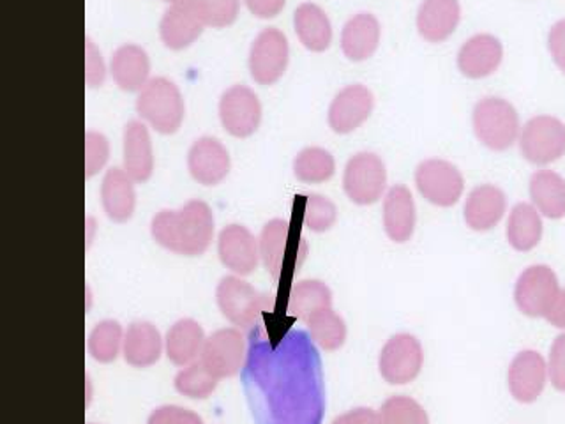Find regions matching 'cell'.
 <instances>
[{"label":"cell","mask_w":565,"mask_h":424,"mask_svg":"<svg viewBox=\"0 0 565 424\" xmlns=\"http://www.w3.org/2000/svg\"><path fill=\"white\" fill-rule=\"evenodd\" d=\"M243 382L256 424H322V359L306 332L291 329L270 341L264 327L253 331Z\"/></svg>","instance_id":"6da1fadb"},{"label":"cell","mask_w":565,"mask_h":424,"mask_svg":"<svg viewBox=\"0 0 565 424\" xmlns=\"http://www.w3.org/2000/svg\"><path fill=\"white\" fill-rule=\"evenodd\" d=\"M150 234L159 246L182 256L207 252L214 235V214L202 200H191L177 211H161L152 218Z\"/></svg>","instance_id":"7a4b0ae2"},{"label":"cell","mask_w":565,"mask_h":424,"mask_svg":"<svg viewBox=\"0 0 565 424\" xmlns=\"http://www.w3.org/2000/svg\"><path fill=\"white\" fill-rule=\"evenodd\" d=\"M473 132L482 146L494 152L511 149L520 138L516 108L499 96L482 97L472 114Z\"/></svg>","instance_id":"3957f363"},{"label":"cell","mask_w":565,"mask_h":424,"mask_svg":"<svg viewBox=\"0 0 565 424\" xmlns=\"http://www.w3.org/2000/svg\"><path fill=\"white\" fill-rule=\"evenodd\" d=\"M137 112L141 119L150 124V128L161 135H173L184 120L181 91L163 76L150 78L149 84L138 93Z\"/></svg>","instance_id":"277c9868"},{"label":"cell","mask_w":565,"mask_h":424,"mask_svg":"<svg viewBox=\"0 0 565 424\" xmlns=\"http://www.w3.org/2000/svg\"><path fill=\"white\" fill-rule=\"evenodd\" d=\"M216 299L221 314L243 331H253L260 324L262 315L273 309V296L262 294L237 276L221 279Z\"/></svg>","instance_id":"5b68a950"},{"label":"cell","mask_w":565,"mask_h":424,"mask_svg":"<svg viewBox=\"0 0 565 424\" xmlns=\"http://www.w3.org/2000/svg\"><path fill=\"white\" fill-rule=\"evenodd\" d=\"M520 150L537 167L555 163L565 155V124L553 115L532 117L521 128Z\"/></svg>","instance_id":"8992f818"},{"label":"cell","mask_w":565,"mask_h":424,"mask_svg":"<svg viewBox=\"0 0 565 424\" xmlns=\"http://www.w3.org/2000/svg\"><path fill=\"white\" fill-rule=\"evenodd\" d=\"M415 186L437 208H455L465 191V179L456 165L446 159H424L415 168Z\"/></svg>","instance_id":"52a82bcc"},{"label":"cell","mask_w":565,"mask_h":424,"mask_svg":"<svg viewBox=\"0 0 565 424\" xmlns=\"http://www.w3.org/2000/svg\"><path fill=\"white\" fill-rule=\"evenodd\" d=\"M387 186L385 163L375 152H359L344 167V193L358 205L379 202Z\"/></svg>","instance_id":"ba28073f"},{"label":"cell","mask_w":565,"mask_h":424,"mask_svg":"<svg viewBox=\"0 0 565 424\" xmlns=\"http://www.w3.org/2000/svg\"><path fill=\"white\" fill-rule=\"evenodd\" d=\"M561 292L558 278L552 267L543 264L530 265L518 278L514 300L521 314L526 317H546Z\"/></svg>","instance_id":"9c48e42d"},{"label":"cell","mask_w":565,"mask_h":424,"mask_svg":"<svg viewBox=\"0 0 565 424\" xmlns=\"http://www.w3.org/2000/svg\"><path fill=\"white\" fill-rule=\"evenodd\" d=\"M423 364V344L415 336L406 332L394 335L380 353V373L388 384H411L419 377Z\"/></svg>","instance_id":"30bf717a"},{"label":"cell","mask_w":565,"mask_h":424,"mask_svg":"<svg viewBox=\"0 0 565 424\" xmlns=\"http://www.w3.org/2000/svg\"><path fill=\"white\" fill-rule=\"evenodd\" d=\"M290 46L287 35L278 29H264L249 50V73L256 84L274 85L285 75Z\"/></svg>","instance_id":"8fae6325"},{"label":"cell","mask_w":565,"mask_h":424,"mask_svg":"<svg viewBox=\"0 0 565 424\" xmlns=\"http://www.w3.org/2000/svg\"><path fill=\"white\" fill-rule=\"evenodd\" d=\"M220 119L232 137H252L262 123L260 99L246 85H234L221 96Z\"/></svg>","instance_id":"7c38bea8"},{"label":"cell","mask_w":565,"mask_h":424,"mask_svg":"<svg viewBox=\"0 0 565 424\" xmlns=\"http://www.w3.org/2000/svg\"><path fill=\"white\" fill-rule=\"evenodd\" d=\"M205 18L200 9L199 0H181L164 11L159 23V35L164 46L170 50L190 49L205 31Z\"/></svg>","instance_id":"4fadbf2b"},{"label":"cell","mask_w":565,"mask_h":424,"mask_svg":"<svg viewBox=\"0 0 565 424\" xmlns=\"http://www.w3.org/2000/svg\"><path fill=\"white\" fill-rule=\"evenodd\" d=\"M246 341L237 329H221L203 343L200 361L217 379L237 375L246 359Z\"/></svg>","instance_id":"5bb4252c"},{"label":"cell","mask_w":565,"mask_h":424,"mask_svg":"<svg viewBox=\"0 0 565 424\" xmlns=\"http://www.w3.org/2000/svg\"><path fill=\"white\" fill-rule=\"evenodd\" d=\"M375 96L361 84L347 85L335 94L329 106V126L338 135H349L370 119Z\"/></svg>","instance_id":"9a60e30c"},{"label":"cell","mask_w":565,"mask_h":424,"mask_svg":"<svg viewBox=\"0 0 565 424\" xmlns=\"http://www.w3.org/2000/svg\"><path fill=\"white\" fill-rule=\"evenodd\" d=\"M547 379V362L537 350H521L512 359L508 382L516 402L534 403L543 394Z\"/></svg>","instance_id":"2e32d148"},{"label":"cell","mask_w":565,"mask_h":424,"mask_svg":"<svg viewBox=\"0 0 565 424\" xmlns=\"http://www.w3.org/2000/svg\"><path fill=\"white\" fill-rule=\"evenodd\" d=\"M217 253L226 269L238 276L252 274L260 262V244L243 225H230L221 230Z\"/></svg>","instance_id":"e0dca14e"},{"label":"cell","mask_w":565,"mask_h":424,"mask_svg":"<svg viewBox=\"0 0 565 424\" xmlns=\"http://www.w3.org/2000/svg\"><path fill=\"white\" fill-rule=\"evenodd\" d=\"M230 155L217 138L202 137L191 146L188 168L194 181L203 186H217L230 173Z\"/></svg>","instance_id":"ac0fdd59"},{"label":"cell","mask_w":565,"mask_h":424,"mask_svg":"<svg viewBox=\"0 0 565 424\" xmlns=\"http://www.w3.org/2000/svg\"><path fill=\"white\" fill-rule=\"evenodd\" d=\"M502 61L503 46L499 38L491 34H477L465 41L456 62L461 75L470 80H482L493 75Z\"/></svg>","instance_id":"d6986e66"},{"label":"cell","mask_w":565,"mask_h":424,"mask_svg":"<svg viewBox=\"0 0 565 424\" xmlns=\"http://www.w3.org/2000/svg\"><path fill=\"white\" fill-rule=\"evenodd\" d=\"M508 197L493 184H481L468 193L465 202V223L476 232H488L502 221Z\"/></svg>","instance_id":"ffe728a7"},{"label":"cell","mask_w":565,"mask_h":424,"mask_svg":"<svg viewBox=\"0 0 565 424\" xmlns=\"http://www.w3.org/2000/svg\"><path fill=\"white\" fill-rule=\"evenodd\" d=\"M461 22L459 0H423L417 13V31L428 43H444Z\"/></svg>","instance_id":"44dd1931"},{"label":"cell","mask_w":565,"mask_h":424,"mask_svg":"<svg viewBox=\"0 0 565 424\" xmlns=\"http://www.w3.org/2000/svg\"><path fill=\"white\" fill-rule=\"evenodd\" d=\"M417 223L414 197L406 186H393L384 199V230L393 243L411 241Z\"/></svg>","instance_id":"7402d4cb"},{"label":"cell","mask_w":565,"mask_h":424,"mask_svg":"<svg viewBox=\"0 0 565 424\" xmlns=\"http://www.w3.org/2000/svg\"><path fill=\"white\" fill-rule=\"evenodd\" d=\"M124 170L135 182H147L154 172V152L146 124L131 120L124 129Z\"/></svg>","instance_id":"603a6c76"},{"label":"cell","mask_w":565,"mask_h":424,"mask_svg":"<svg viewBox=\"0 0 565 424\" xmlns=\"http://www.w3.org/2000/svg\"><path fill=\"white\" fill-rule=\"evenodd\" d=\"M380 22L375 14L359 13L344 23L341 31V50L353 62L367 61L375 55L380 44Z\"/></svg>","instance_id":"cb8c5ba5"},{"label":"cell","mask_w":565,"mask_h":424,"mask_svg":"<svg viewBox=\"0 0 565 424\" xmlns=\"http://www.w3.org/2000/svg\"><path fill=\"white\" fill-rule=\"evenodd\" d=\"M110 70L115 84L126 93H140L150 82L149 55L137 44H124L115 50Z\"/></svg>","instance_id":"d4e9b609"},{"label":"cell","mask_w":565,"mask_h":424,"mask_svg":"<svg viewBox=\"0 0 565 424\" xmlns=\"http://www.w3.org/2000/svg\"><path fill=\"white\" fill-rule=\"evenodd\" d=\"M131 177L124 168H110L103 179L102 199L106 216L115 223L131 220L137 208V193Z\"/></svg>","instance_id":"484cf974"},{"label":"cell","mask_w":565,"mask_h":424,"mask_svg":"<svg viewBox=\"0 0 565 424\" xmlns=\"http://www.w3.org/2000/svg\"><path fill=\"white\" fill-rule=\"evenodd\" d=\"M530 199L541 216L547 220L565 218V179L553 170H537L530 177Z\"/></svg>","instance_id":"4316f807"},{"label":"cell","mask_w":565,"mask_h":424,"mask_svg":"<svg viewBox=\"0 0 565 424\" xmlns=\"http://www.w3.org/2000/svg\"><path fill=\"white\" fill-rule=\"evenodd\" d=\"M124 359L135 368L152 367L161 358L163 341L152 324L135 322L124 336Z\"/></svg>","instance_id":"83f0119b"},{"label":"cell","mask_w":565,"mask_h":424,"mask_svg":"<svg viewBox=\"0 0 565 424\" xmlns=\"http://www.w3.org/2000/svg\"><path fill=\"white\" fill-rule=\"evenodd\" d=\"M294 26L300 43L311 52H326L332 43L331 20L317 4H300L294 13Z\"/></svg>","instance_id":"f1b7e54d"},{"label":"cell","mask_w":565,"mask_h":424,"mask_svg":"<svg viewBox=\"0 0 565 424\" xmlns=\"http://www.w3.org/2000/svg\"><path fill=\"white\" fill-rule=\"evenodd\" d=\"M205 335L202 326L191 318H182L167 335V356L177 367H188L202 356Z\"/></svg>","instance_id":"f546056e"},{"label":"cell","mask_w":565,"mask_h":424,"mask_svg":"<svg viewBox=\"0 0 565 424\" xmlns=\"http://www.w3.org/2000/svg\"><path fill=\"white\" fill-rule=\"evenodd\" d=\"M543 239L541 212L532 203L521 202L512 208L508 221V241L512 250L526 253L539 246Z\"/></svg>","instance_id":"4dcf8cb0"},{"label":"cell","mask_w":565,"mask_h":424,"mask_svg":"<svg viewBox=\"0 0 565 424\" xmlns=\"http://www.w3.org/2000/svg\"><path fill=\"white\" fill-rule=\"evenodd\" d=\"M332 308V292L326 283L306 279L291 287L288 297V314L297 320L308 322L309 318Z\"/></svg>","instance_id":"1f68e13d"},{"label":"cell","mask_w":565,"mask_h":424,"mask_svg":"<svg viewBox=\"0 0 565 424\" xmlns=\"http://www.w3.org/2000/svg\"><path fill=\"white\" fill-rule=\"evenodd\" d=\"M288 221L273 220L264 226L260 234V261L267 273L273 276L274 282H279L287 253Z\"/></svg>","instance_id":"d6a6232c"},{"label":"cell","mask_w":565,"mask_h":424,"mask_svg":"<svg viewBox=\"0 0 565 424\" xmlns=\"http://www.w3.org/2000/svg\"><path fill=\"white\" fill-rule=\"evenodd\" d=\"M335 161L331 152L320 147H308L300 150L294 161V173L297 179L308 184H320L334 176Z\"/></svg>","instance_id":"836d02e7"},{"label":"cell","mask_w":565,"mask_h":424,"mask_svg":"<svg viewBox=\"0 0 565 424\" xmlns=\"http://www.w3.org/2000/svg\"><path fill=\"white\" fill-rule=\"evenodd\" d=\"M306 324H308L309 336L323 350L334 352L340 350L347 341V324L332 308L315 315Z\"/></svg>","instance_id":"e575fe53"},{"label":"cell","mask_w":565,"mask_h":424,"mask_svg":"<svg viewBox=\"0 0 565 424\" xmlns=\"http://www.w3.org/2000/svg\"><path fill=\"white\" fill-rule=\"evenodd\" d=\"M124 344L122 327L115 320L97 324L88 338V352L96 361L111 362L119 356Z\"/></svg>","instance_id":"d590c367"},{"label":"cell","mask_w":565,"mask_h":424,"mask_svg":"<svg viewBox=\"0 0 565 424\" xmlns=\"http://www.w3.org/2000/svg\"><path fill=\"white\" fill-rule=\"evenodd\" d=\"M217 380L220 379L212 375L202 361H194L184 367V370L179 371V375L175 377V389L184 396L203 400L214 393Z\"/></svg>","instance_id":"8d00e7d4"},{"label":"cell","mask_w":565,"mask_h":424,"mask_svg":"<svg viewBox=\"0 0 565 424\" xmlns=\"http://www.w3.org/2000/svg\"><path fill=\"white\" fill-rule=\"evenodd\" d=\"M379 424H429V417L412 398L391 396L380 409Z\"/></svg>","instance_id":"74e56055"},{"label":"cell","mask_w":565,"mask_h":424,"mask_svg":"<svg viewBox=\"0 0 565 424\" xmlns=\"http://www.w3.org/2000/svg\"><path fill=\"white\" fill-rule=\"evenodd\" d=\"M335 220H338V209L331 200L322 194H309L305 208L306 229L322 234L334 226Z\"/></svg>","instance_id":"f35d334b"},{"label":"cell","mask_w":565,"mask_h":424,"mask_svg":"<svg viewBox=\"0 0 565 424\" xmlns=\"http://www.w3.org/2000/svg\"><path fill=\"white\" fill-rule=\"evenodd\" d=\"M205 23L212 29H225L238 17V0H199Z\"/></svg>","instance_id":"ab89813d"},{"label":"cell","mask_w":565,"mask_h":424,"mask_svg":"<svg viewBox=\"0 0 565 424\" xmlns=\"http://www.w3.org/2000/svg\"><path fill=\"white\" fill-rule=\"evenodd\" d=\"M110 156V144L105 135L96 131H88L85 135V177L96 176Z\"/></svg>","instance_id":"60d3db41"},{"label":"cell","mask_w":565,"mask_h":424,"mask_svg":"<svg viewBox=\"0 0 565 424\" xmlns=\"http://www.w3.org/2000/svg\"><path fill=\"white\" fill-rule=\"evenodd\" d=\"M547 375L553 388L565 393V332L553 341L547 359Z\"/></svg>","instance_id":"b9f144b4"},{"label":"cell","mask_w":565,"mask_h":424,"mask_svg":"<svg viewBox=\"0 0 565 424\" xmlns=\"http://www.w3.org/2000/svg\"><path fill=\"white\" fill-rule=\"evenodd\" d=\"M106 67L102 52L96 49L93 40L85 41V82L88 87L97 88L105 84Z\"/></svg>","instance_id":"7bdbcfd3"},{"label":"cell","mask_w":565,"mask_h":424,"mask_svg":"<svg viewBox=\"0 0 565 424\" xmlns=\"http://www.w3.org/2000/svg\"><path fill=\"white\" fill-rule=\"evenodd\" d=\"M147 424H203V421L194 412L185 411L182 406L164 405L150 414Z\"/></svg>","instance_id":"ee69618b"},{"label":"cell","mask_w":565,"mask_h":424,"mask_svg":"<svg viewBox=\"0 0 565 424\" xmlns=\"http://www.w3.org/2000/svg\"><path fill=\"white\" fill-rule=\"evenodd\" d=\"M547 49L552 53L553 62H555L558 70L565 75V20L556 22L550 29L547 35Z\"/></svg>","instance_id":"f6af8a7d"},{"label":"cell","mask_w":565,"mask_h":424,"mask_svg":"<svg viewBox=\"0 0 565 424\" xmlns=\"http://www.w3.org/2000/svg\"><path fill=\"white\" fill-rule=\"evenodd\" d=\"M244 4L256 18L269 20V18H276L281 13L287 0H244Z\"/></svg>","instance_id":"bcb514c9"},{"label":"cell","mask_w":565,"mask_h":424,"mask_svg":"<svg viewBox=\"0 0 565 424\" xmlns=\"http://www.w3.org/2000/svg\"><path fill=\"white\" fill-rule=\"evenodd\" d=\"M332 424H379V414L366 406H361L335 417Z\"/></svg>","instance_id":"7dc6e473"},{"label":"cell","mask_w":565,"mask_h":424,"mask_svg":"<svg viewBox=\"0 0 565 424\" xmlns=\"http://www.w3.org/2000/svg\"><path fill=\"white\" fill-rule=\"evenodd\" d=\"M544 318L556 329H565V290H562L561 296L556 297L552 309L547 311Z\"/></svg>","instance_id":"c3c4849f"},{"label":"cell","mask_w":565,"mask_h":424,"mask_svg":"<svg viewBox=\"0 0 565 424\" xmlns=\"http://www.w3.org/2000/svg\"><path fill=\"white\" fill-rule=\"evenodd\" d=\"M163 2H168V4H175V2H181V0H163Z\"/></svg>","instance_id":"681fc988"}]
</instances>
